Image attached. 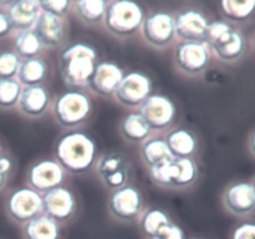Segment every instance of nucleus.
Returning a JSON list of instances; mask_svg holds the SVG:
<instances>
[{"instance_id":"f257e3e1","label":"nucleus","mask_w":255,"mask_h":239,"mask_svg":"<svg viewBox=\"0 0 255 239\" xmlns=\"http://www.w3.org/2000/svg\"><path fill=\"white\" fill-rule=\"evenodd\" d=\"M55 153L62 168L71 173H84L94 164L96 143L84 132H69L60 137Z\"/></svg>"},{"instance_id":"f03ea898","label":"nucleus","mask_w":255,"mask_h":239,"mask_svg":"<svg viewBox=\"0 0 255 239\" xmlns=\"http://www.w3.org/2000/svg\"><path fill=\"white\" fill-rule=\"evenodd\" d=\"M97 52L90 45L76 42L67 46L60 56L61 76L72 87H87L96 69Z\"/></svg>"},{"instance_id":"7ed1b4c3","label":"nucleus","mask_w":255,"mask_h":239,"mask_svg":"<svg viewBox=\"0 0 255 239\" xmlns=\"http://www.w3.org/2000/svg\"><path fill=\"white\" fill-rule=\"evenodd\" d=\"M143 20L142 7L131 0H117L106 7L105 24L107 29L117 36L132 35L142 26Z\"/></svg>"},{"instance_id":"20e7f679","label":"nucleus","mask_w":255,"mask_h":239,"mask_svg":"<svg viewBox=\"0 0 255 239\" xmlns=\"http://www.w3.org/2000/svg\"><path fill=\"white\" fill-rule=\"evenodd\" d=\"M91 112L89 96L80 91H67L55 102V116L65 127H75L84 122Z\"/></svg>"},{"instance_id":"39448f33","label":"nucleus","mask_w":255,"mask_h":239,"mask_svg":"<svg viewBox=\"0 0 255 239\" xmlns=\"http://www.w3.org/2000/svg\"><path fill=\"white\" fill-rule=\"evenodd\" d=\"M6 212L12 221L25 224L42 212V197L32 188H19L6 202Z\"/></svg>"},{"instance_id":"423d86ee","label":"nucleus","mask_w":255,"mask_h":239,"mask_svg":"<svg viewBox=\"0 0 255 239\" xmlns=\"http://www.w3.org/2000/svg\"><path fill=\"white\" fill-rule=\"evenodd\" d=\"M139 115L151 129H164L173 122L176 109L167 96L152 95L141 105Z\"/></svg>"},{"instance_id":"0eeeda50","label":"nucleus","mask_w":255,"mask_h":239,"mask_svg":"<svg viewBox=\"0 0 255 239\" xmlns=\"http://www.w3.org/2000/svg\"><path fill=\"white\" fill-rule=\"evenodd\" d=\"M152 90L151 80L141 72L125 75L116 90V97L122 105L128 107L141 106Z\"/></svg>"},{"instance_id":"6e6552de","label":"nucleus","mask_w":255,"mask_h":239,"mask_svg":"<svg viewBox=\"0 0 255 239\" xmlns=\"http://www.w3.org/2000/svg\"><path fill=\"white\" fill-rule=\"evenodd\" d=\"M142 34L152 46H167L176 35L174 17L164 11L153 12L142 22Z\"/></svg>"},{"instance_id":"1a4fd4ad","label":"nucleus","mask_w":255,"mask_h":239,"mask_svg":"<svg viewBox=\"0 0 255 239\" xmlns=\"http://www.w3.org/2000/svg\"><path fill=\"white\" fill-rule=\"evenodd\" d=\"M65 172L61 164L54 159H42L30 167L27 182L35 191L47 192L61 186Z\"/></svg>"},{"instance_id":"9d476101","label":"nucleus","mask_w":255,"mask_h":239,"mask_svg":"<svg viewBox=\"0 0 255 239\" xmlns=\"http://www.w3.org/2000/svg\"><path fill=\"white\" fill-rule=\"evenodd\" d=\"M110 212L122 222H131L138 217L142 208V197L137 188L125 186L116 189L110 198Z\"/></svg>"},{"instance_id":"9b49d317","label":"nucleus","mask_w":255,"mask_h":239,"mask_svg":"<svg viewBox=\"0 0 255 239\" xmlns=\"http://www.w3.org/2000/svg\"><path fill=\"white\" fill-rule=\"evenodd\" d=\"M76 201L71 192L64 187L47 191L42 197V212L52 221L65 222L75 213Z\"/></svg>"},{"instance_id":"f8f14e48","label":"nucleus","mask_w":255,"mask_h":239,"mask_svg":"<svg viewBox=\"0 0 255 239\" xmlns=\"http://www.w3.org/2000/svg\"><path fill=\"white\" fill-rule=\"evenodd\" d=\"M176 62L182 71L196 75L209 64V50L206 42H183L176 50Z\"/></svg>"},{"instance_id":"ddd939ff","label":"nucleus","mask_w":255,"mask_h":239,"mask_svg":"<svg viewBox=\"0 0 255 239\" xmlns=\"http://www.w3.org/2000/svg\"><path fill=\"white\" fill-rule=\"evenodd\" d=\"M208 20L198 10L187 9L174 17V30L177 36L184 42H199L204 40Z\"/></svg>"},{"instance_id":"4468645a","label":"nucleus","mask_w":255,"mask_h":239,"mask_svg":"<svg viewBox=\"0 0 255 239\" xmlns=\"http://www.w3.org/2000/svg\"><path fill=\"white\" fill-rule=\"evenodd\" d=\"M224 204L231 213L247 216L255 209V194L252 183L238 182L224 192Z\"/></svg>"},{"instance_id":"2eb2a0df","label":"nucleus","mask_w":255,"mask_h":239,"mask_svg":"<svg viewBox=\"0 0 255 239\" xmlns=\"http://www.w3.org/2000/svg\"><path fill=\"white\" fill-rule=\"evenodd\" d=\"M124 79V72L119 65L114 62H100L96 65L90 87L101 96H110L115 94L120 82Z\"/></svg>"},{"instance_id":"dca6fc26","label":"nucleus","mask_w":255,"mask_h":239,"mask_svg":"<svg viewBox=\"0 0 255 239\" xmlns=\"http://www.w3.org/2000/svg\"><path fill=\"white\" fill-rule=\"evenodd\" d=\"M32 31L36 34L37 39L45 46H59L64 40V25L61 17L54 16L47 12L39 14Z\"/></svg>"},{"instance_id":"f3484780","label":"nucleus","mask_w":255,"mask_h":239,"mask_svg":"<svg viewBox=\"0 0 255 239\" xmlns=\"http://www.w3.org/2000/svg\"><path fill=\"white\" fill-rule=\"evenodd\" d=\"M39 1L34 0H19L11 2L7 7L6 15L12 29H17L20 31L32 29L39 16Z\"/></svg>"},{"instance_id":"a211bd4d","label":"nucleus","mask_w":255,"mask_h":239,"mask_svg":"<svg viewBox=\"0 0 255 239\" xmlns=\"http://www.w3.org/2000/svg\"><path fill=\"white\" fill-rule=\"evenodd\" d=\"M19 107L22 114L30 117L41 116L49 105V94L40 85L26 86L21 90L19 99Z\"/></svg>"},{"instance_id":"6ab92c4d","label":"nucleus","mask_w":255,"mask_h":239,"mask_svg":"<svg viewBox=\"0 0 255 239\" xmlns=\"http://www.w3.org/2000/svg\"><path fill=\"white\" fill-rule=\"evenodd\" d=\"M211 46L219 59L227 62H232L238 60L244 54L246 40L241 32L232 29Z\"/></svg>"},{"instance_id":"aec40b11","label":"nucleus","mask_w":255,"mask_h":239,"mask_svg":"<svg viewBox=\"0 0 255 239\" xmlns=\"http://www.w3.org/2000/svg\"><path fill=\"white\" fill-rule=\"evenodd\" d=\"M166 143L173 158H189L197 149V139L191 131L177 128L167 136Z\"/></svg>"},{"instance_id":"412c9836","label":"nucleus","mask_w":255,"mask_h":239,"mask_svg":"<svg viewBox=\"0 0 255 239\" xmlns=\"http://www.w3.org/2000/svg\"><path fill=\"white\" fill-rule=\"evenodd\" d=\"M22 236L24 239H60V229L56 222L40 214L24 224Z\"/></svg>"},{"instance_id":"4be33fe9","label":"nucleus","mask_w":255,"mask_h":239,"mask_svg":"<svg viewBox=\"0 0 255 239\" xmlns=\"http://www.w3.org/2000/svg\"><path fill=\"white\" fill-rule=\"evenodd\" d=\"M17 79L25 86H36L46 76V64L39 57L24 59L17 69Z\"/></svg>"},{"instance_id":"5701e85b","label":"nucleus","mask_w":255,"mask_h":239,"mask_svg":"<svg viewBox=\"0 0 255 239\" xmlns=\"http://www.w3.org/2000/svg\"><path fill=\"white\" fill-rule=\"evenodd\" d=\"M141 154L143 161L149 167H153L156 164L173 158L166 143V139L162 138H151L144 142L142 144Z\"/></svg>"},{"instance_id":"b1692460","label":"nucleus","mask_w":255,"mask_h":239,"mask_svg":"<svg viewBox=\"0 0 255 239\" xmlns=\"http://www.w3.org/2000/svg\"><path fill=\"white\" fill-rule=\"evenodd\" d=\"M122 134L126 137L128 141L132 142H142L149 136L148 124L146 123L139 114H129L128 116L125 117L121 124Z\"/></svg>"},{"instance_id":"393cba45","label":"nucleus","mask_w":255,"mask_h":239,"mask_svg":"<svg viewBox=\"0 0 255 239\" xmlns=\"http://www.w3.org/2000/svg\"><path fill=\"white\" fill-rule=\"evenodd\" d=\"M221 9L227 19L241 22L253 15L255 0H223L221 1Z\"/></svg>"},{"instance_id":"a878e982","label":"nucleus","mask_w":255,"mask_h":239,"mask_svg":"<svg viewBox=\"0 0 255 239\" xmlns=\"http://www.w3.org/2000/svg\"><path fill=\"white\" fill-rule=\"evenodd\" d=\"M14 46L17 56L22 59H31V57H36V55L41 51L42 44L37 39L32 29H30L20 31L16 35L14 40Z\"/></svg>"},{"instance_id":"bb28decb","label":"nucleus","mask_w":255,"mask_h":239,"mask_svg":"<svg viewBox=\"0 0 255 239\" xmlns=\"http://www.w3.org/2000/svg\"><path fill=\"white\" fill-rule=\"evenodd\" d=\"M174 177L172 187L191 186L197 179L198 169L196 162L192 158H173Z\"/></svg>"},{"instance_id":"cd10ccee","label":"nucleus","mask_w":255,"mask_h":239,"mask_svg":"<svg viewBox=\"0 0 255 239\" xmlns=\"http://www.w3.org/2000/svg\"><path fill=\"white\" fill-rule=\"evenodd\" d=\"M76 4L77 14L87 24H97L106 14L105 0H79Z\"/></svg>"},{"instance_id":"c85d7f7f","label":"nucleus","mask_w":255,"mask_h":239,"mask_svg":"<svg viewBox=\"0 0 255 239\" xmlns=\"http://www.w3.org/2000/svg\"><path fill=\"white\" fill-rule=\"evenodd\" d=\"M171 223L168 216L161 209H149L141 219L142 232L148 238H154L163 227Z\"/></svg>"},{"instance_id":"c756f323","label":"nucleus","mask_w":255,"mask_h":239,"mask_svg":"<svg viewBox=\"0 0 255 239\" xmlns=\"http://www.w3.org/2000/svg\"><path fill=\"white\" fill-rule=\"evenodd\" d=\"M21 85L15 79L0 80V109H10L19 102Z\"/></svg>"},{"instance_id":"7c9ffc66","label":"nucleus","mask_w":255,"mask_h":239,"mask_svg":"<svg viewBox=\"0 0 255 239\" xmlns=\"http://www.w3.org/2000/svg\"><path fill=\"white\" fill-rule=\"evenodd\" d=\"M151 176L157 184L163 187H172L174 177L173 158L151 167Z\"/></svg>"},{"instance_id":"2f4dec72","label":"nucleus","mask_w":255,"mask_h":239,"mask_svg":"<svg viewBox=\"0 0 255 239\" xmlns=\"http://www.w3.org/2000/svg\"><path fill=\"white\" fill-rule=\"evenodd\" d=\"M20 59L15 52L1 51L0 52V80L14 79L19 69Z\"/></svg>"},{"instance_id":"473e14b6","label":"nucleus","mask_w":255,"mask_h":239,"mask_svg":"<svg viewBox=\"0 0 255 239\" xmlns=\"http://www.w3.org/2000/svg\"><path fill=\"white\" fill-rule=\"evenodd\" d=\"M124 167V158L121 156H119V154H109V156H105L104 158H101L97 169H99L100 176L104 178V177L109 176V174L114 173V172L119 171Z\"/></svg>"},{"instance_id":"72a5a7b5","label":"nucleus","mask_w":255,"mask_h":239,"mask_svg":"<svg viewBox=\"0 0 255 239\" xmlns=\"http://www.w3.org/2000/svg\"><path fill=\"white\" fill-rule=\"evenodd\" d=\"M71 2L69 0H41L39 1L40 9H42V12H47L54 16L62 17L69 10V6Z\"/></svg>"},{"instance_id":"f704fd0d","label":"nucleus","mask_w":255,"mask_h":239,"mask_svg":"<svg viewBox=\"0 0 255 239\" xmlns=\"http://www.w3.org/2000/svg\"><path fill=\"white\" fill-rule=\"evenodd\" d=\"M232 30L231 25L226 21H213L208 24L204 34V41L208 42L209 45H213L217 40L221 39L223 35L229 32Z\"/></svg>"},{"instance_id":"c9c22d12","label":"nucleus","mask_w":255,"mask_h":239,"mask_svg":"<svg viewBox=\"0 0 255 239\" xmlns=\"http://www.w3.org/2000/svg\"><path fill=\"white\" fill-rule=\"evenodd\" d=\"M102 179H104L105 184H106L107 187H110V188H122V187H125V184H126L127 182V171L124 167V168L119 169V171L104 177Z\"/></svg>"},{"instance_id":"e433bc0d","label":"nucleus","mask_w":255,"mask_h":239,"mask_svg":"<svg viewBox=\"0 0 255 239\" xmlns=\"http://www.w3.org/2000/svg\"><path fill=\"white\" fill-rule=\"evenodd\" d=\"M154 238L156 239H184V232L182 231L181 227L177 226V224H173L171 222V223L167 224L166 227H163Z\"/></svg>"},{"instance_id":"4c0bfd02","label":"nucleus","mask_w":255,"mask_h":239,"mask_svg":"<svg viewBox=\"0 0 255 239\" xmlns=\"http://www.w3.org/2000/svg\"><path fill=\"white\" fill-rule=\"evenodd\" d=\"M232 239H255V223H243L237 227Z\"/></svg>"},{"instance_id":"58836bf2","label":"nucleus","mask_w":255,"mask_h":239,"mask_svg":"<svg viewBox=\"0 0 255 239\" xmlns=\"http://www.w3.org/2000/svg\"><path fill=\"white\" fill-rule=\"evenodd\" d=\"M11 24H10V20L7 17L6 12L0 11V39L7 36L9 32L11 31Z\"/></svg>"},{"instance_id":"ea45409f","label":"nucleus","mask_w":255,"mask_h":239,"mask_svg":"<svg viewBox=\"0 0 255 239\" xmlns=\"http://www.w3.org/2000/svg\"><path fill=\"white\" fill-rule=\"evenodd\" d=\"M10 169H11V161L7 157L0 156V173H2L4 176H7Z\"/></svg>"},{"instance_id":"a19ab883","label":"nucleus","mask_w":255,"mask_h":239,"mask_svg":"<svg viewBox=\"0 0 255 239\" xmlns=\"http://www.w3.org/2000/svg\"><path fill=\"white\" fill-rule=\"evenodd\" d=\"M249 144H251V149H252V152H253V154L255 156V132L253 134H252L251 142H249Z\"/></svg>"},{"instance_id":"79ce46f5","label":"nucleus","mask_w":255,"mask_h":239,"mask_svg":"<svg viewBox=\"0 0 255 239\" xmlns=\"http://www.w3.org/2000/svg\"><path fill=\"white\" fill-rule=\"evenodd\" d=\"M5 182H6V176H4L2 173H0V191L4 188L5 186Z\"/></svg>"},{"instance_id":"37998d69","label":"nucleus","mask_w":255,"mask_h":239,"mask_svg":"<svg viewBox=\"0 0 255 239\" xmlns=\"http://www.w3.org/2000/svg\"><path fill=\"white\" fill-rule=\"evenodd\" d=\"M252 187H253V191H254V194H255V178L253 179V183H252Z\"/></svg>"},{"instance_id":"c03bdc74","label":"nucleus","mask_w":255,"mask_h":239,"mask_svg":"<svg viewBox=\"0 0 255 239\" xmlns=\"http://www.w3.org/2000/svg\"><path fill=\"white\" fill-rule=\"evenodd\" d=\"M0 156H1V146H0Z\"/></svg>"},{"instance_id":"a18cd8bd","label":"nucleus","mask_w":255,"mask_h":239,"mask_svg":"<svg viewBox=\"0 0 255 239\" xmlns=\"http://www.w3.org/2000/svg\"><path fill=\"white\" fill-rule=\"evenodd\" d=\"M149 239H156V238H149Z\"/></svg>"}]
</instances>
